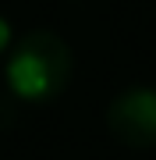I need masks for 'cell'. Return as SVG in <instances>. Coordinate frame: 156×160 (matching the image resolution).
I'll use <instances>...</instances> for the list:
<instances>
[{"instance_id":"obj_2","label":"cell","mask_w":156,"mask_h":160,"mask_svg":"<svg viewBox=\"0 0 156 160\" xmlns=\"http://www.w3.org/2000/svg\"><path fill=\"white\" fill-rule=\"evenodd\" d=\"M106 128L128 149H156V86H128L106 107Z\"/></svg>"},{"instance_id":"obj_3","label":"cell","mask_w":156,"mask_h":160,"mask_svg":"<svg viewBox=\"0 0 156 160\" xmlns=\"http://www.w3.org/2000/svg\"><path fill=\"white\" fill-rule=\"evenodd\" d=\"M11 43H14V29H11V22H7L4 14H0V57H7Z\"/></svg>"},{"instance_id":"obj_1","label":"cell","mask_w":156,"mask_h":160,"mask_svg":"<svg viewBox=\"0 0 156 160\" xmlns=\"http://www.w3.org/2000/svg\"><path fill=\"white\" fill-rule=\"evenodd\" d=\"M75 53L53 29H32L11 43L4 57V82L25 103H50L71 86Z\"/></svg>"}]
</instances>
